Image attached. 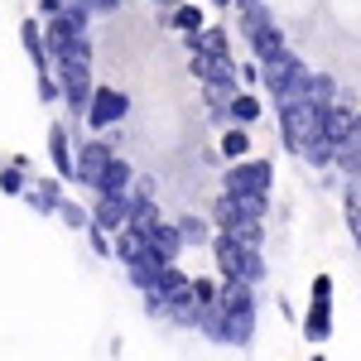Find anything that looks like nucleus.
<instances>
[{"label":"nucleus","mask_w":361,"mask_h":361,"mask_svg":"<svg viewBox=\"0 0 361 361\" xmlns=\"http://www.w3.org/2000/svg\"><path fill=\"white\" fill-rule=\"evenodd\" d=\"M304 78H308V63L294 54V49H275L270 58H260V82L275 97V106L304 97Z\"/></svg>","instance_id":"nucleus-1"},{"label":"nucleus","mask_w":361,"mask_h":361,"mask_svg":"<svg viewBox=\"0 0 361 361\" xmlns=\"http://www.w3.org/2000/svg\"><path fill=\"white\" fill-rule=\"evenodd\" d=\"M217 304L226 308L231 347H250V342H255V284H250V279H222Z\"/></svg>","instance_id":"nucleus-2"},{"label":"nucleus","mask_w":361,"mask_h":361,"mask_svg":"<svg viewBox=\"0 0 361 361\" xmlns=\"http://www.w3.org/2000/svg\"><path fill=\"white\" fill-rule=\"evenodd\" d=\"M323 121H328V102H308V97H294L279 106V135H284V149H304L313 135H323Z\"/></svg>","instance_id":"nucleus-3"},{"label":"nucleus","mask_w":361,"mask_h":361,"mask_svg":"<svg viewBox=\"0 0 361 361\" xmlns=\"http://www.w3.org/2000/svg\"><path fill=\"white\" fill-rule=\"evenodd\" d=\"M212 255H217L222 279H250V284L265 279V255H260V246L236 241L231 231H217V236H212Z\"/></svg>","instance_id":"nucleus-4"},{"label":"nucleus","mask_w":361,"mask_h":361,"mask_svg":"<svg viewBox=\"0 0 361 361\" xmlns=\"http://www.w3.org/2000/svg\"><path fill=\"white\" fill-rule=\"evenodd\" d=\"M236 15H241V39L250 44L255 63H260V58H270L275 49H284V29L275 25V15H270V5H265V0H255V5L236 10Z\"/></svg>","instance_id":"nucleus-5"},{"label":"nucleus","mask_w":361,"mask_h":361,"mask_svg":"<svg viewBox=\"0 0 361 361\" xmlns=\"http://www.w3.org/2000/svg\"><path fill=\"white\" fill-rule=\"evenodd\" d=\"M44 39H49V54H54V63H92L87 29L73 25L68 15H49V20H44Z\"/></svg>","instance_id":"nucleus-6"},{"label":"nucleus","mask_w":361,"mask_h":361,"mask_svg":"<svg viewBox=\"0 0 361 361\" xmlns=\"http://www.w3.org/2000/svg\"><path fill=\"white\" fill-rule=\"evenodd\" d=\"M54 78H58V87H63V106L78 116V121H87L92 92H97V82H92V63H54Z\"/></svg>","instance_id":"nucleus-7"},{"label":"nucleus","mask_w":361,"mask_h":361,"mask_svg":"<svg viewBox=\"0 0 361 361\" xmlns=\"http://www.w3.org/2000/svg\"><path fill=\"white\" fill-rule=\"evenodd\" d=\"M222 188L226 193L270 197V188H275V164L270 159H231V169L222 173Z\"/></svg>","instance_id":"nucleus-8"},{"label":"nucleus","mask_w":361,"mask_h":361,"mask_svg":"<svg viewBox=\"0 0 361 361\" xmlns=\"http://www.w3.org/2000/svg\"><path fill=\"white\" fill-rule=\"evenodd\" d=\"M116 159V135L106 130V140H78V183L82 188H102V178H106V169Z\"/></svg>","instance_id":"nucleus-9"},{"label":"nucleus","mask_w":361,"mask_h":361,"mask_svg":"<svg viewBox=\"0 0 361 361\" xmlns=\"http://www.w3.org/2000/svg\"><path fill=\"white\" fill-rule=\"evenodd\" d=\"M304 337L308 342H328V337H333V275H313V294H308V313H304Z\"/></svg>","instance_id":"nucleus-10"},{"label":"nucleus","mask_w":361,"mask_h":361,"mask_svg":"<svg viewBox=\"0 0 361 361\" xmlns=\"http://www.w3.org/2000/svg\"><path fill=\"white\" fill-rule=\"evenodd\" d=\"M212 222H217V231H231V236L246 241V246H265V222L236 212V202L226 193H217V202H212Z\"/></svg>","instance_id":"nucleus-11"},{"label":"nucleus","mask_w":361,"mask_h":361,"mask_svg":"<svg viewBox=\"0 0 361 361\" xmlns=\"http://www.w3.org/2000/svg\"><path fill=\"white\" fill-rule=\"evenodd\" d=\"M126 116H130V97L121 87H97L92 92V106H87V126L92 130H116Z\"/></svg>","instance_id":"nucleus-12"},{"label":"nucleus","mask_w":361,"mask_h":361,"mask_svg":"<svg viewBox=\"0 0 361 361\" xmlns=\"http://www.w3.org/2000/svg\"><path fill=\"white\" fill-rule=\"evenodd\" d=\"M130 212H135V197H130V193H97L92 226H102L106 236H116L121 226H130Z\"/></svg>","instance_id":"nucleus-13"},{"label":"nucleus","mask_w":361,"mask_h":361,"mask_svg":"<svg viewBox=\"0 0 361 361\" xmlns=\"http://www.w3.org/2000/svg\"><path fill=\"white\" fill-rule=\"evenodd\" d=\"M111 255L126 265V270H130V265H145V260H159L154 246H149V236H145L140 226H121V231H116L111 236ZM159 265H164V260H159Z\"/></svg>","instance_id":"nucleus-14"},{"label":"nucleus","mask_w":361,"mask_h":361,"mask_svg":"<svg viewBox=\"0 0 361 361\" xmlns=\"http://www.w3.org/2000/svg\"><path fill=\"white\" fill-rule=\"evenodd\" d=\"M49 159H54V173L78 183V145H73L68 126H49Z\"/></svg>","instance_id":"nucleus-15"},{"label":"nucleus","mask_w":361,"mask_h":361,"mask_svg":"<svg viewBox=\"0 0 361 361\" xmlns=\"http://www.w3.org/2000/svg\"><path fill=\"white\" fill-rule=\"evenodd\" d=\"M63 173H44V178H34L25 188V202L39 212V217H49V212H58V202H63Z\"/></svg>","instance_id":"nucleus-16"},{"label":"nucleus","mask_w":361,"mask_h":361,"mask_svg":"<svg viewBox=\"0 0 361 361\" xmlns=\"http://www.w3.org/2000/svg\"><path fill=\"white\" fill-rule=\"evenodd\" d=\"M357 130V106H352V97H337L333 106H328V121H323V135L333 140V145H347Z\"/></svg>","instance_id":"nucleus-17"},{"label":"nucleus","mask_w":361,"mask_h":361,"mask_svg":"<svg viewBox=\"0 0 361 361\" xmlns=\"http://www.w3.org/2000/svg\"><path fill=\"white\" fill-rule=\"evenodd\" d=\"M145 236H149V246H154V255H159L164 265H173V260H178V255L188 250V246H183V231H178V222H164V217L149 226Z\"/></svg>","instance_id":"nucleus-18"},{"label":"nucleus","mask_w":361,"mask_h":361,"mask_svg":"<svg viewBox=\"0 0 361 361\" xmlns=\"http://www.w3.org/2000/svg\"><path fill=\"white\" fill-rule=\"evenodd\" d=\"M20 44H25L29 63H34L39 73L54 68V54H49V39H44V25H39V20H25V25H20Z\"/></svg>","instance_id":"nucleus-19"},{"label":"nucleus","mask_w":361,"mask_h":361,"mask_svg":"<svg viewBox=\"0 0 361 361\" xmlns=\"http://www.w3.org/2000/svg\"><path fill=\"white\" fill-rule=\"evenodd\" d=\"M197 333L217 347H231V328H226V308L222 304H202L197 308Z\"/></svg>","instance_id":"nucleus-20"},{"label":"nucleus","mask_w":361,"mask_h":361,"mask_svg":"<svg viewBox=\"0 0 361 361\" xmlns=\"http://www.w3.org/2000/svg\"><path fill=\"white\" fill-rule=\"evenodd\" d=\"M299 159H304L308 169H333V159H337V145L328 135H313L304 145V149H299Z\"/></svg>","instance_id":"nucleus-21"},{"label":"nucleus","mask_w":361,"mask_h":361,"mask_svg":"<svg viewBox=\"0 0 361 361\" xmlns=\"http://www.w3.org/2000/svg\"><path fill=\"white\" fill-rule=\"evenodd\" d=\"M130 188H135V169H130L126 159H121V154H116V159H111V169H106V178H102V188H97V193H130Z\"/></svg>","instance_id":"nucleus-22"},{"label":"nucleus","mask_w":361,"mask_h":361,"mask_svg":"<svg viewBox=\"0 0 361 361\" xmlns=\"http://www.w3.org/2000/svg\"><path fill=\"white\" fill-rule=\"evenodd\" d=\"M342 222H347V231H352V241L361 246V188L347 178V188H342Z\"/></svg>","instance_id":"nucleus-23"},{"label":"nucleus","mask_w":361,"mask_h":361,"mask_svg":"<svg viewBox=\"0 0 361 361\" xmlns=\"http://www.w3.org/2000/svg\"><path fill=\"white\" fill-rule=\"evenodd\" d=\"M178 231H183V246H207L212 241V222L197 217V212H183L178 217Z\"/></svg>","instance_id":"nucleus-24"},{"label":"nucleus","mask_w":361,"mask_h":361,"mask_svg":"<svg viewBox=\"0 0 361 361\" xmlns=\"http://www.w3.org/2000/svg\"><path fill=\"white\" fill-rule=\"evenodd\" d=\"M304 97H308V102H328V106H333L342 92H337L333 73H308V78H304Z\"/></svg>","instance_id":"nucleus-25"},{"label":"nucleus","mask_w":361,"mask_h":361,"mask_svg":"<svg viewBox=\"0 0 361 361\" xmlns=\"http://www.w3.org/2000/svg\"><path fill=\"white\" fill-rule=\"evenodd\" d=\"M222 154H226V159H246V154H250V130H246V126H236V121L222 126Z\"/></svg>","instance_id":"nucleus-26"},{"label":"nucleus","mask_w":361,"mask_h":361,"mask_svg":"<svg viewBox=\"0 0 361 361\" xmlns=\"http://www.w3.org/2000/svg\"><path fill=\"white\" fill-rule=\"evenodd\" d=\"M226 106H231V121H236V126H255V121H260V102H255L250 92H231Z\"/></svg>","instance_id":"nucleus-27"},{"label":"nucleus","mask_w":361,"mask_h":361,"mask_svg":"<svg viewBox=\"0 0 361 361\" xmlns=\"http://www.w3.org/2000/svg\"><path fill=\"white\" fill-rule=\"evenodd\" d=\"M159 270H164L159 260H145V265H130L126 275H130V284H135L140 294H154V289H159Z\"/></svg>","instance_id":"nucleus-28"},{"label":"nucleus","mask_w":361,"mask_h":361,"mask_svg":"<svg viewBox=\"0 0 361 361\" xmlns=\"http://www.w3.org/2000/svg\"><path fill=\"white\" fill-rule=\"evenodd\" d=\"M58 217H63V226H68V231H87V226H92V212H87L82 202H68V197L58 202Z\"/></svg>","instance_id":"nucleus-29"},{"label":"nucleus","mask_w":361,"mask_h":361,"mask_svg":"<svg viewBox=\"0 0 361 361\" xmlns=\"http://www.w3.org/2000/svg\"><path fill=\"white\" fill-rule=\"evenodd\" d=\"M222 193H226V188H222ZM226 197H231L236 212H246V217H260V222L270 217V197H255V193H226Z\"/></svg>","instance_id":"nucleus-30"},{"label":"nucleus","mask_w":361,"mask_h":361,"mask_svg":"<svg viewBox=\"0 0 361 361\" xmlns=\"http://www.w3.org/2000/svg\"><path fill=\"white\" fill-rule=\"evenodd\" d=\"M29 169L25 164H10V169H0V193H10V197H25L29 188V178H25Z\"/></svg>","instance_id":"nucleus-31"},{"label":"nucleus","mask_w":361,"mask_h":361,"mask_svg":"<svg viewBox=\"0 0 361 361\" xmlns=\"http://www.w3.org/2000/svg\"><path fill=\"white\" fill-rule=\"evenodd\" d=\"M34 97H39V102H44V106H54V102H63V87H58L54 68H49V73H39V78H34Z\"/></svg>","instance_id":"nucleus-32"},{"label":"nucleus","mask_w":361,"mask_h":361,"mask_svg":"<svg viewBox=\"0 0 361 361\" xmlns=\"http://www.w3.org/2000/svg\"><path fill=\"white\" fill-rule=\"evenodd\" d=\"M202 49L212 58H231V44H226V29L222 25H207L202 29Z\"/></svg>","instance_id":"nucleus-33"},{"label":"nucleus","mask_w":361,"mask_h":361,"mask_svg":"<svg viewBox=\"0 0 361 361\" xmlns=\"http://www.w3.org/2000/svg\"><path fill=\"white\" fill-rule=\"evenodd\" d=\"M217 294H222V284H217V279H207V275L193 279V304L197 308H202V304H217Z\"/></svg>","instance_id":"nucleus-34"},{"label":"nucleus","mask_w":361,"mask_h":361,"mask_svg":"<svg viewBox=\"0 0 361 361\" xmlns=\"http://www.w3.org/2000/svg\"><path fill=\"white\" fill-rule=\"evenodd\" d=\"M63 5H68V0H39V15H44V20H49V15H63Z\"/></svg>","instance_id":"nucleus-35"},{"label":"nucleus","mask_w":361,"mask_h":361,"mask_svg":"<svg viewBox=\"0 0 361 361\" xmlns=\"http://www.w3.org/2000/svg\"><path fill=\"white\" fill-rule=\"evenodd\" d=\"M92 5H97V15H116L121 10V0H92Z\"/></svg>","instance_id":"nucleus-36"},{"label":"nucleus","mask_w":361,"mask_h":361,"mask_svg":"<svg viewBox=\"0 0 361 361\" xmlns=\"http://www.w3.org/2000/svg\"><path fill=\"white\" fill-rule=\"evenodd\" d=\"M149 5H154V10H173L178 0H149Z\"/></svg>","instance_id":"nucleus-37"},{"label":"nucleus","mask_w":361,"mask_h":361,"mask_svg":"<svg viewBox=\"0 0 361 361\" xmlns=\"http://www.w3.org/2000/svg\"><path fill=\"white\" fill-rule=\"evenodd\" d=\"M352 145H361V111H357V130H352Z\"/></svg>","instance_id":"nucleus-38"},{"label":"nucleus","mask_w":361,"mask_h":361,"mask_svg":"<svg viewBox=\"0 0 361 361\" xmlns=\"http://www.w3.org/2000/svg\"><path fill=\"white\" fill-rule=\"evenodd\" d=\"M231 5H236V10H246V5H255V0H231Z\"/></svg>","instance_id":"nucleus-39"},{"label":"nucleus","mask_w":361,"mask_h":361,"mask_svg":"<svg viewBox=\"0 0 361 361\" xmlns=\"http://www.w3.org/2000/svg\"><path fill=\"white\" fill-rule=\"evenodd\" d=\"M212 5H217V10H231V0H212Z\"/></svg>","instance_id":"nucleus-40"},{"label":"nucleus","mask_w":361,"mask_h":361,"mask_svg":"<svg viewBox=\"0 0 361 361\" xmlns=\"http://www.w3.org/2000/svg\"><path fill=\"white\" fill-rule=\"evenodd\" d=\"M352 183H357V188H361V173H357V178H352Z\"/></svg>","instance_id":"nucleus-41"},{"label":"nucleus","mask_w":361,"mask_h":361,"mask_svg":"<svg viewBox=\"0 0 361 361\" xmlns=\"http://www.w3.org/2000/svg\"><path fill=\"white\" fill-rule=\"evenodd\" d=\"M313 361H328V357H313Z\"/></svg>","instance_id":"nucleus-42"}]
</instances>
